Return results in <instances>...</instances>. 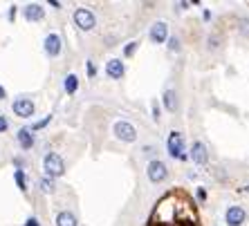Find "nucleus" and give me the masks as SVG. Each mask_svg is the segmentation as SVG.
<instances>
[{
    "mask_svg": "<svg viewBox=\"0 0 249 226\" xmlns=\"http://www.w3.org/2000/svg\"><path fill=\"white\" fill-rule=\"evenodd\" d=\"M41 191L43 193H54V181L50 177H43L41 179Z\"/></svg>",
    "mask_w": 249,
    "mask_h": 226,
    "instance_id": "18",
    "label": "nucleus"
},
{
    "mask_svg": "<svg viewBox=\"0 0 249 226\" xmlns=\"http://www.w3.org/2000/svg\"><path fill=\"white\" fill-rule=\"evenodd\" d=\"M76 90H79V79H76V74H68L65 76V92L74 94Z\"/></svg>",
    "mask_w": 249,
    "mask_h": 226,
    "instance_id": "15",
    "label": "nucleus"
},
{
    "mask_svg": "<svg viewBox=\"0 0 249 226\" xmlns=\"http://www.w3.org/2000/svg\"><path fill=\"white\" fill-rule=\"evenodd\" d=\"M61 36L58 34H50L45 38V52L50 54V56H58V54H61Z\"/></svg>",
    "mask_w": 249,
    "mask_h": 226,
    "instance_id": "10",
    "label": "nucleus"
},
{
    "mask_svg": "<svg viewBox=\"0 0 249 226\" xmlns=\"http://www.w3.org/2000/svg\"><path fill=\"white\" fill-rule=\"evenodd\" d=\"M74 23L79 29H83V32H90V29L97 25V20H94V14L90 12V9H76L74 12Z\"/></svg>",
    "mask_w": 249,
    "mask_h": 226,
    "instance_id": "4",
    "label": "nucleus"
},
{
    "mask_svg": "<svg viewBox=\"0 0 249 226\" xmlns=\"http://www.w3.org/2000/svg\"><path fill=\"white\" fill-rule=\"evenodd\" d=\"M2 99H5V87L0 85V101H2Z\"/></svg>",
    "mask_w": 249,
    "mask_h": 226,
    "instance_id": "28",
    "label": "nucleus"
},
{
    "mask_svg": "<svg viewBox=\"0 0 249 226\" xmlns=\"http://www.w3.org/2000/svg\"><path fill=\"white\" fill-rule=\"evenodd\" d=\"M112 132H115L117 139H119V141H126V144H133V141L137 139V130H135V126H130L128 121H119V123H115Z\"/></svg>",
    "mask_w": 249,
    "mask_h": 226,
    "instance_id": "2",
    "label": "nucleus"
},
{
    "mask_svg": "<svg viewBox=\"0 0 249 226\" xmlns=\"http://www.w3.org/2000/svg\"><path fill=\"white\" fill-rule=\"evenodd\" d=\"M7 126H9V123H7V119H5V116H0V132H5Z\"/></svg>",
    "mask_w": 249,
    "mask_h": 226,
    "instance_id": "25",
    "label": "nucleus"
},
{
    "mask_svg": "<svg viewBox=\"0 0 249 226\" xmlns=\"http://www.w3.org/2000/svg\"><path fill=\"white\" fill-rule=\"evenodd\" d=\"M25 226H38V220H36V217H29V220L25 222Z\"/></svg>",
    "mask_w": 249,
    "mask_h": 226,
    "instance_id": "26",
    "label": "nucleus"
},
{
    "mask_svg": "<svg viewBox=\"0 0 249 226\" xmlns=\"http://www.w3.org/2000/svg\"><path fill=\"white\" fill-rule=\"evenodd\" d=\"M166 36H168V27H166V23H155L151 27V32H148V38H151L153 43H166Z\"/></svg>",
    "mask_w": 249,
    "mask_h": 226,
    "instance_id": "8",
    "label": "nucleus"
},
{
    "mask_svg": "<svg viewBox=\"0 0 249 226\" xmlns=\"http://www.w3.org/2000/svg\"><path fill=\"white\" fill-rule=\"evenodd\" d=\"M166 166H164L162 161H151L148 163V179L153 181V184H160V181H164L166 179Z\"/></svg>",
    "mask_w": 249,
    "mask_h": 226,
    "instance_id": "6",
    "label": "nucleus"
},
{
    "mask_svg": "<svg viewBox=\"0 0 249 226\" xmlns=\"http://www.w3.org/2000/svg\"><path fill=\"white\" fill-rule=\"evenodd\" d=\"M240 29H243L245 34H249V20H247V18H243V20H240Z\"/></svg>",
    "mask_w": 249,
    "mask_h": 226,
    "instance_id": "22",
    "label": "nucleus"
},
{
    "mask_svg": "<svg viewBox=\"0 0 249 226\" xmlns=\"http://www.w3.org/2000/svg\"><path fill=\"white\" fill-rule=\"evenodd\" d=\"M164 105H166V110H171V112L178 108V99H175L173 90H166V92H164Z\"/></svg>",
    "mask_w": 249,
    "mask_h": 226,
    "instance_id": "16",
    "label": "nucleus"
},
{
    "mask_svg": "<svg viewBox=\"0 0 249 226\" xmlns=\"http://www.w3.org/2000/svg\"><path fill=\"white\" fill-rule=\"evenodd\" d=\"M56 226H76V217L70 210H61L56 215Z\"/></svg>",
    "mask_w": 249,
    "mask_h": 226,
    "instance_id": "14",
    "label": "nucleus"
},
{
    "mask_svg": "<svg viewBox=\"0 0 249 226\" xmlns=\"http://www.w3.org/2000/svg\"><path fill=\"white\" fill-rule=\"evenodd\" d=\"M14 114H18V116H23V119H29V116L34 114V101L32 99H16L14 101Z\"/></svg>",
    "mask_w": 249,
    "mask_h": 226,
    "instance_id": "5",
    "label": "nucleus"
},
{
    "mask_svg": "<svg viewBox=\"0 0 249 226\" xmlns=\"http://www.w3.org/2000/svg\"><path fill=\"white\" fill-rule=\"evenodd\" d=\"M197 199H200V202L207 199V191H204V188H197Z\"/></svg>",
    "mask_w": 249,
    "mask_h": 226,
    "instance_id": "23",
    "label": "nucleus"
},
{
    "mask_svg": "<svg viewBox=\"0 0 249 226\" xmlns=\"http://www.w3.org/2000/svg\"><path fill=\"white\" fill-rule=\"evenodd\" d=\"M25 18H27L29 23H36V20H41L43 18V7L41 5H36V2H32V5H27L23 9Z\"/></svg>",
    "mask_w": 249,
    "mask_h": 226,
    "instance_id": "12",
    "label": "nucleus"
},
{
    "mask_svg": "<svg viewBox=\"0 0 249 226\" xmlns=\"http://www.w3.org/2000/svg\"><path fill=\"white\" fill-rule=\"evenodd\" d=\"M18 144L23 145V150H29V148L34 145V134H32V130L23 128V130L18 132Z\"/></svg>",
    "mask_w": 249,
    "mask_h": 226,
    "instance_id": "13",
    "label": "nucleus"
},
{
    "mask_svg": "<svg viewBox=\"0 0 249 226\" xmlns=\"http://www.w3.org/2000/svg\"><path fill=\"white\" fill-rule=\"evenodd\" d=\"M43 168H45L47 177L52 179V177H61V175L65 173V163L56 152H50V155H45V159H43Z\"/></svg>",
    "mask_w": 249,
    "mask_h": 226,
    "instance_id": "1",
    "label": "nucleus"
},
{
    "mask_svg": "<svg viewBox=\"0 0 249 226\" xmlns=\"http://www.w3.org/2000/svg\"><path fill=\"white\" fill-rule=\"evenodd\" d=\"M168 47H171V49H173V52H178V49H180V41H178V38H171V41H168Z\"/></svg>",
    "mask_w": 249,
    "mask_h": 226,
    "instance_id": "21",
    "label": "nucleus"
},
{
    "mask_svg": "<svg viewBox=\"0 0 249 226\" xmlns=\"http://www.w3.org/2000/svg\"><path fill=\"white\" fill-rule=\"evenodd\" d=\"M245 193H249V186H247V188H245Z\"/></svg>",
    "mask_w": 249,
    "mask_h": 226,
    "instance_id": "29",
    "label": "nucleus"
},
{
    "mask_svg": "<svg viewBox=\"0 0 249 226\" xmlns=\"http://www.w3.org/2000/svg\"><path fill=\"white\" fill-rule=\"evenodd\" d=\"M14 16H16V7H12V9H9V20H14Z\"/></svg>",
    "mask_w": 249,
    "mask_h": 226,
    "instance_id": "27",
    "label": "nucleus"
},
{
    "mask_svg": "<svg viewBox=\"0 0 249 226\" xmlns=\"http://www.w3.org/2000/svg\"><path fill=\"white\" fill-rule=\"evenodd\" d=\"M166 145H168V155H171V157H175V159H186L184 152H182V150H184V139H182L180 132H171V134H168Z\"/></svg>",
    "mask_w": 249,
    "mask_h": 226,
    "instance_id": "3",
    "label": "nucleus"
},
{
    "mask_svg": "<svg viewBox=\"0 0 249 226\" xmlns=\"http://www.w3.org/2000/svg\"><path fill=\"white\" fill-rule=\"evenodd\" d=\"M50 119H52V116H45V119H43V121L34 123V126H32V130H41V128H45L47 123H50Z\"/></svg>",
    "mask_w": 249,
    "mask_h": 226,
    "instance_id": "19",
    "label": "nucleus"
},
{
    "mask_svg": "<svg viewBox=\"0 0 249 226\" xmlns=\"http://www.w3.org/2000/svg\"><path fill=\"white\" fill-rule=\"evenodd\" d=\"M124 72H126V67H124V63L122 61H117V58L108 61V65H106V74L110 76V79H122Z\"/></svg>",
    "mask_w": 249,
    "mask_h": 226,
    "instance_id": "11",
    "label": "nucleus"
},
{
    "mask_svg": "<svg viewBox=\"0 0 249 226\" xmlns=\"http://www.w3.org/2000/svg\"><path fill=\"white\" fill-rule=\"evenodd\" d=\"M191 157H193V161H196L197 166H204L207 159H209L207 145H204L202 141H196V144H193V150H191Z\"/></svg>",
    "mask_w": 249,
    "mask_h": 226,
    "instance_id": "9",
    "label": "nucleus"
},
{
    "mask_svg": "<svg viewBox=\"0 0 249 226\" xmlns=\"http://www.w3.org/2000/svg\"><path fill=\"white\" fill-rule=\"evenodd\" d=\"M135 49H137V43H130V45H126V49H124V54H126V56H133V54H135Z\"/></svg>",
    "mask_w": 249,
    "mask_h": 226,
    "instance_id": "20",
    "label": "nucleus"
},
{
    "mask_svg": "<svg viewBox=\"0 0 249 226\" xmlns=\"http://www.w3.org/2000/svg\"><path fill=\"white\" fill-rule=\"evenodd\" d=\"M88 74H90V76L97 74V67H94V63H90V61H88Z\"/></svg>",
    "mask_w": 249,
    "mask_h": 226,
    "instance_id": "24",
    "label": "nucleus"
},
{
    "mask_svg": "<svg viewBox=\"0 0 249 226\" xmlns=\"http://www.w3.org/2000/svg\"><path fill=\"white\" fill-rule=\"evenodd\" d=\"M225 220L229 226H243L245 220H247V213H245V209H240V206H231V209L227 210Z\"/></svg>",
    "mask_w": 249,
    "mask_h": 226,
    "instance_id": "7",
    "label": "nucleus"
},
{
    "mask_svg": "<svg viewBox=\"0 0 249 226\" xmlns=\"http://www.w3.org/2000/svg\"><path fill=\"white\" fill-rule=\"evenodd\" d=\"M14 179H16V184H18V188H20V191H27V177H25V173L20 168L16 170V173H14Z\"/></svg>",
    "mask_w": 249,
    "mask_h": 226,
    "instance_id": "17",
    "label": "nucleus"
}]
</instances>
